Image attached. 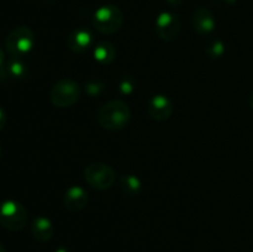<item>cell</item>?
<instances>
[{
    "label": "cell",
    "instance_id": "obj_15",
    "mask_svg": "<svg viewBox=\"0 0 253 252\" xmlns=\"http://www.w3.org/2000/svg\"><path fill=\"white\" fill-rule=\"evenodd\" d=\"M5 67H6L5 69H6L7 76L14 79H24L29 73L26 63L21 58H16V57H11Z\"/></svg>",
    "mask_w": 253,
    "mask_h": 252
},
{
    "label": "cell",
    "instance_id": "obj_9",
    "mask_svg": "<svg viewBox=\"0 0 253 252\" xmlns=\"http://www.w3.org/2000/svg\"><path fill=\"white\" fill-rule=\"evenodd\" d=\"M89 203L88 193L78 185H73L66 192L63 198V204L68 211L78 212L85 209Z\"/></svg>",
    "mask_w": 253,
    "mask_h": 252
},
{
    "label": "cell",
    "instance_id": "obj_17",
    "mask_svg": "<svg viewBox=\"0 0 253 252\" xmlns=\"http://www.w3.org/2000/svg\"><path fill=\"white\" fill-rule=\"evenodd\" d=\"M5 124H6V114H5V111L0 108V131L4 128Z\"/></svg>",
    "mask_w": 253,
    "mask_h": 252
},
{
    "label": "cell",
    "instance_id": "obj_12",
    "mask_svg": "<svg viewBox=\"0 0 253 252\" xmlns=\"http://www.w3.org/2000/svg\"><path fill=\"white\" fill-rule=\"evenodd\" d=\"M31 234L35 240L40 242H47L52 239L54 232L53 224L49 219L44 216H39L32 221L31 227Z\"/></svg>",
    "mask_w": 253,
    "mask_h": 252
},
{
    "label": "cell",
    "instance_id": "obj_6",
    "mask_svg": "<svg viewBox=\"0 0 253 252\" xmlns=\"http://www.w3.org/2000/svg\"><path fill=\"white\" fill-rule=\"evenodd\" d=\"M84 178L91 188L98 190L109 189L113 187L116 180L113 168L101 162H94L86 166L84 169Z\"/></svg>",
    "mask_w": 253,
    "mask_h": 252
},
{
    "label": "cell",
    "instance_id": "obj_20",
    "mask_svg": "<svg viewBox=\"0 0 253 252\" xmlns=\"http://www.w3.org/2000/svg\"><path fill=\"white\" fill-rule=\"evenodd\" d=\"M120 88H121V90H124V89H127V93H128V91H130V89H132V86H131L128 83H123L121 84Z\"/></svg>",
    "mask_w": 253,
    "mask_h": 252
},
{
    "label": "cell",
    "instance_id": "obj_16",
    "mask_svg": "<svg viewBox=\"0 0 253 252\" xmlns=\"http://www.w3.org/2000/svg\"><path fill=\"white\" fill-rule=\"evenodd\" d=\"M225 48H224V43L219 40H214L212 42H210L209 46L207 47V53L210 58L212 59H217L224 54Z\"/></svg>",
    "mask_w": 253,
    "mask_h": 252
},
{
    "label": "cell",
    "instance_id": "obj_2",
    "mask_svg": "<svg viewBox=\"0 0 253 252\" xmlns=\"http://www.w3.org/2000/svg\"><path fill=\"white\" fill-rule=\"evenodd\" d=\"M35 46V34L30 27L17 26L9 32L5 47L11 57L21 58L29 54Z\"/></svg>",
    "mask_w": 253,
    "mask_h": 252
},
{
    "label": "cell",
    "instance_id": "obj_14",
    "mask_svg": "<svg viewBox=\"0 0 253 252\" xmlns=\"http://www.w3.org/2000/svg\"><path fill=\"white\" fill-rule=\"evenodd\" d=\"M120 189L127 197H137L142 189V183L136 175L124 174L120 177Z\"/></svg>",
    "mask_w": 253,
    "mask_h": 252
},
{
    "label": "cell",
    "instance_id": "obj_18",
    "mask_svg": "<svg viewBox=\"0 0 253 252\" xmlns=\"http://www.w3.org/2000/svg\"><path fill=\"white\" fill-rule=\"evenodd\" d=\"M4 64H5V54H4V51L0 48V69H1L2 67H5Z\"/></svg>",
    "mask_w": 253,
    "mask_h": 252
},
{
    "label": "cell",
    "instance_id": "obj_11",
    "mask_svg": "<svg viewBox=\"0 0 253 252\" xmlns=\"http://www.w3.org/2000/svg\"><path fill=\"white\" fill-rule=\"evenodd\" d=\"M93 43V35L84 27L76 29L68 37V48L74 53H83Z\"/></svg>",
    "mask_w": 253,
    "mask_h": 252
},
{
    "label": "cell",
    "instance_id": "obj_8",
    "mask_svg": "<svg viewBox=\"0 0 253 252\" xmlns=\"http://www.w3.org/2000/svg\"><path fill=\"white\" fill-rule=\"evenodd\" d=\"M147 111L151 118L156 121H166L172 116V101L162 94L152 96L147 104Z\"/></svg>",
    "mask_w": 253,
    "mask_h": 252
},
{
    "label": "cell",
    "instance_id": "obj_5",
    "mask_svg": "<svg viewBox=\"0 0 253 252\" xmlns=\"http://www.w3.org/2000/svg\"><path fill=\"white\" fill-rule=\"evenodd\" d=\"M27 224V211L20 203L5 200L0 203V225L10 231H20Z\"/></svg>",
    "mask_w": 253,
    "mask_h": 252
},
{
    "label": "cell",
    "instance_id": "obj_3",
    "mask_svg": "<svg viewBox=\"0 0 253 252\" xmlns=\"http://www.w3.org/2000/svg\"><path fill=\"white\" fill-rule=\"evenodd\" d=\"M124 24V14L115 5H104L99 7L93 17L96 31L103 35H113L120 31Z\"/></svg>",
    "mask_w": 253,
    "mask_h": 252
},
{
    "label": "cell",
    "instance_id": "obj_23",
    "mask_svg": "<svg viewBox=\"0 0 253 252\" xmlns=\"http://www.w3.org/2000/svg\"><path fill=\"white\" fill-rule=\"evenodd\" d=\"M0 153H1V148H0Z\"/></svg>",
    "mask_w": 253,
    "mask_h": 252
},
{
    "label": "cell",
    "instance_id": "obj_4",
    "mask_svg": "<svg viewBox=\"0 0 253 252\" xmlns=\"http://www.w3.org/2000/svg\"><path fill=\"white\" fill-rule=\"evenodd\" d=\"M81 98V88L76 81L69 78L61 79L51 90V101L56 108L66 109L73 106Z\"/></svg>",
    "mask_w": 253,
    "mask_h": 252
},
{
    "label": "cell",
    "instance_id": "obj_21",
    "mask_svg": "<svg viewBox=\"0 0 253 252\" xmlns=\"http://www.w3.org/2000/svg\"><path fill=\"white\" fill-rule=\"evenodd\" d=\"M249 104H250V106H251V109L253 110V90H252L251 95H250V98H249Z\"/></svg>",
    "mask_w": 253,
    "mask_h": 252
},
{
    "label": "cell",
    "instance_id": "obj_22",
    "mask_svg": "<svg viewBox=\"0 0 253 252\" xmlns=\"http://www.w3.org/2000/svg\"><path fill=\"white\" fill-rule=\"evenodd\" d=\"M0 252H6V250L4 249V246L1 244H0Z\"/></svg>",
    "mask_w": 253,
    "mask_h": 252
},
{
    "label": "cell",
    "instance_id": "obj_10",
    "mask_svg": "<svg viewBox=\"0 0 253 252\" xmlns=\"http://www.w3.org/2000/svg\"><path fill=\"white\" fill-rule=\"evenodd\" d=\"M215 17L212 12L207 7H199L193 14V26L195 31L202 36L209 35L215 29Z\"/></svg>",
    "mask_w": 253,
    "mask_h": 252
},
{
    "label": "cell",
    "instance_id": "obj_19",
    "mask_svg": "<svg viewBox=\"0 0 253 252\" xmlns=\"http://www.w3.org/2000/svg\"><path fill=\"white\" fill-rule=\"evenodd\" d=\"M168 2H169L172 6H178V5H180L183 2V0H167Z\"/></svg>",
    "mask_w": 253,
    "mask_h": 252
},
{
    "label": "cell",
    "instance_id": "obj_1",
    "mask_svg": "<svg viewBox=\"0 0 253 252\" xmlns=\"http://www.w3.org/2000/svg\"><path fill=\"white\" fill-rule=\"evenodd\" d=\"M130 118V108L121 100L108 101L96 111L98 124L109 131H118L127 126Z\"/></svg>",
    "mask_w": 253,
    "mask_h": 252
},
{
    "label": "cell",
    "instance_id": "obj_13",
    "mask_svg": "<svg viewBox=\"0 0 253 252\" xmlns=\"http://www.w3.org/2000/svg\"><path fill=\"white\" fill-rule=\"evenodd\" d=\"M93 56L98 63L103 64V66H108V64H110L115 59L116 49L110 42L101 41L94 48Z\"/></svg>",
    "mask_w": 253,
    "mask_h": 252
},
{
    "label": "cell",
    "instance_id": "obj_7",
    "mask_svg": "<svg viewBox=\"0 0 253 252\" xmlns=\"http://www.w3.org/2000/svg\"><path fill=\"white\" fill-rule=\"evenodd\" d=\"M182 22L178 15L173 12H161L156 20V32L163 41H173L180 34Z\"/></svg>",
    "mask_w": 253,
    "mask_h": 252
}]
</instances>
